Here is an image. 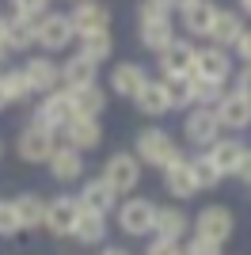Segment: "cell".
<instances>
[{
    "label": "cell",
    "mask_w": 251,
    "mask_h": 255,
    "mask_svg": "<svg viewBox=\"0 0 251 255\" xmlns=\"http://www.w3.org/2000/svg\"><path fill=\"white\" fill-rule=\"evenodd\" d=\"M183 152L175 149V141L167 137L164 129H141L137 137V160L141 164H152V168H171Z\"/></svg>",
    "instance_id": "obj_1"
},
{
    "label": "cell",
    "mask_w": 251,
    "mask_h": 255,
    "mask_svg": "<svg viewBox=\"0 0 251 255\" xmlns=\"http://www.w3.org/2000/svg\"><path fill=\"white\" fill-rule=\"evenodd\" d=\"M118 225H122V233L129 236H145L156 229V206L148 202V198H129V202L118 210Z\"/></svg>",
    "instance_id": "obj_2"
},
{
    "label": "cell",
    "mask_w": 251,
    "mask_h": 255,
    "mask_svg": "<svg viewBox=\"0 0 251 255\" xmlns=\"http://www.w3.org/2000/svg\"><path fill=\"white\" fill-rule=\"evenodd\" d=\"M103 179L111 183V191H115V194L133 191L137 183H141V160H137V156H129V152H115V156L107 160Z\"/></svg>",
    "instance_id": "obj_3"
},
{
    "label": "cell",
    "mask_w": 251,
    "mask_h": 255,
    "mask_svg": "<svg viewBox=\"0 0 251 255\" xmlns=\"http://www.w3.org/2000/svg\"><path fill=\"white\" fill-rule=\"evenodd\" d=\"M194 229H198V236H202V240L225 244V240L232 236V229H236V221H232V210H225V206H206V210L198 213Z\"/></svg>",
    "instance_id": "obj_4"
},
{
    "label": "cell",
    "mask_w": 251,
    "mask_h": 255,
    "mask_svg": "<svg viewBox=\"0 0 251 255\" xmlns=\"http://www.w3.org/2000/svg\"><path fill=\"white\" fill-rule=\"evenodd\" d=\"M19 156L27 164H38V160L53 156V129L42 126V122H31V126L19 133Z\"/></svg>",
    "instance_id": "obj_5"
},
{
    "label": "cell",
    "mask_w": 251,
    "mask_h": 255,
    "mask_svg": "<svg viewBox=\"0 0 251 255\" xmlns=\"http://www.w3.org/2000/svg\"><path fill=\"white\" fill-rule=\"evenodd\" d=\"M69 118H73V92L69 88L65 92H46L34 122H42V126H50V129H61V126H69Z\"/></svg>",
    "instance_id": "obj_6"
},
{
    "label": "cell",
    "mask_w": 251,
    "mask_h": 255,
    "mask_svg": "<svg viewBox=\"0 0 251 255\" xmlns=\"http://www.w3.org/2000/svg\"><path fill=\"white\" fill-rule=\"evenodd\" d=\"M213 115L225 129H248L251 126V99L232 92V96H221V103L213 107Z\"/></svg>",
    "instance_id": "obj_7"
},
{
    "label": "cell",
    "mask_w": 251,
    "mask_h": 255,
    "mask_svg": "<svg viewBox=\"0 0 251 255\" xmlns=\"http://www.w3.org/2000/svg\"><path fill=\"white\" fill-rule=\"evenodd\" d=\"M73 34L76 31H73V23H69V15H42V19L34 23V38H38V46H46V50H65Z\"/></svg>",
    "instance_id": "obj_8"
},
{
    "label": "cell",
    "mask_w": 251,
    "mask_h": 255,
    "mask_svg": "<svg viewBox=\"0 0 251 255\" xmlns=\"http://www.w3.org/2000/svg\"><path fill=\"white\" fill-rule=\"evenodd\" d=\"M76 34H92V31H107L111 27V8L95 4V0H76L73 15H69Z\"/></svg>",
    "instance_id": "obj_9"
},
{
    "label": "cell",
    "mask_w": 251,
    "mask_h": 255,
    "mask_svg": "<svg viewBox=\"0 0 251 255\" xmlns=\"http://www.w3.org/2000/svg\"><path fill=\"white\" fill-rule=\"evenodd\" d=\"M183 129H187L190 145H213L221 122H217V115H213V107H194L187 115V122H183Z\"/></svg>",
    "instance_id": "obj_10"
},
{
    "label": "cell",
    "mask_w": 251,
    "mask_h": 255,
    "mask_svg": "<svg viewBox=\"0 0 251 255\" xmlns=\"http://www.w3.org/2000/svg\"><path fill=\"white\" fill-rule=\"evenodd\" d=\"M194 61H198V50L190 42H183V38H175V42L160 53L164 76H194Z\"/></svg>",
    "instance_id": "obj_11"
},
{
    "label": "cell",
    "mask_w": 251,
    "mask_h": 255,
    "mask_svg": "<svg viewBox=\"0 0 251 255\" xmlns=\"http://www.w3.org/2000/svg\"><path fill=\"white\" fill-rule=\"evenodd\" d=\"M80 202H73V198H53V202H46V229H50L53 236H69L73 233V225L80 221Z\"/></svg>",
    "instance_id": "obj_12"
},
{
    "label": "cell",
    "mask_w": 251,
    "mask_h": 255,
    "mask_svg": "<svg viewBox=\"0 0 251 255\" xmlns=\"http://www.w3.org/2000/svg\"><path fill=\"white\" fill-rule=\"evenodd\" d=\"M145 84H148L145 65H137V61H122V65H115V73H111V88H115L122 99H137V92Z\"/></svg>",
    "instance_id": "obj_13"
},
{
    "label": "cell",
    "mask_w": 251,
    "mask_h": 255,
    "mask_svg": "<svg viewBox=\"0 0 251 255\" xmlns=\"http://www.w3.org/2000/svg\"><path fill=\"white\" fill-rule=\"evenodd\" d=\"M23 73H27V80H31L34 92H57V84H61V65L50 61V57H31V61L23 65Z\"/></svg>",
    "instance_id": "obj_14"
},
{
    "label": "cell",
    "mask_w": 251,
    "mask_h": 255,
    "mask_svg": "<svg viewBox=\"0 0 251 255\" xmlns=\"http://www.w3.org/2000/svg\"><path fill=\"white\" fill-rule=\"evenodd\" d=\"M229 53L221 50V46H209V50H198V61H194V76H206V80H217V84H225L229 80Z\"/></svg>",
    "instance_id": "obj_15"
},
{
    "label": "cell",
    "mask_w": 251,
    "mask_h": 255,
    "mask_svg": "<svg viewBox=\"0 0 251 255\" xmlns=\"http://www.w3.org/2000/svg\"><path fill=\"white\" fill-rule=\"evenodd\" d=\"M217 4L213 0H194V4H187L183 8V27H187V34H198V38H209V27H213V19H217Z\"/></svg>",
    "instance_id": "obj_16"
},
{
    "label": "cell",
    "mask_w": 251,
    "mask_h": 255,
    "mask_svg": "<svg viewBox=\"0 0 251 255\" xmlns=\"http://www.w3.org/2000/svg\"><path fill=\"white\" fill-rule=\"evenodd\" d=\"M118 194L111 191V183L107 179H92V183H84V191H80V210L84 213H111V206H115Z\"/></svg>",
    "instance_id": "obj_17"
},
{
    "label": "cell",
    "mask_w": 251,
    "mask_h": 255,
    "mask_svg": "<svg viewBox=\"0 0 251 255\" xmlns=\"http://www.w3.org/2000/svg\"><path fill=\"white\" fill-rule=\"evenodd\" d=\"M65 129H69V145H73L76 152L95 149V145L103 141V129H99V122H95V118H80V115H73Z\"/></svg>",
    "instance_id": "obj_18"
},
{
    "label": "cell",
    "mask_w": 251,
    "mask_h": 255,
    "mask_svg": "<svg viewBox=\"0 0 251 255\" xmlns=\"http://www.w3.org/2000/svg\"><path fill=\"white\" fill-rule=\"evenodd\" d=\"M95 69H99V65H95L92 57L76 53V57H69V61L61 65V80L69 84V92H76V88H88V84H95Z\"/></svg>",
    "instance_id": "obj_19"
},
{
    "label": "cell",
    "mask_w": 251,
    "mask_h": 255,
    "mask_svg": "<svg viewBox=\"0 0 251 255\" xmlns=\"http://www.w3.org/2000/svg\"><path fill=\"white\" fill-rule=\"evenodd\" d=\"M50 171H53V179H57V183H73V179H80V171H84L80 152H76L73 145H69V149H53Z\"/></svg>",
    "instance_id": "obj_20"
},
{
    "label": "cell",
    "mask_w": 251,
    "mask_h": 255,
    "mask_svg": "<svg viewBox=\"0 0 251 255\" xmlns=\"http://www.w3.org/2000/svg\"><path fill=\"white\" fill-rule=\"evenodd\" d=\"M244 34V19L236 15V11H217V19H213V27H209V38H213V46H236V38Z\"/></svg>",
    "instance_id": "obj_21"
},
{
    "label": "cell",
    "mask_w": 251,
    "mask_h": 255,
    "mask_svg": "<svg viewBox=\"0 0 251 255\" xmlns=\"http://www.w3.org/2000/svg\"><path fill=\"white\" fill-rule=\"evenodd\" d=\"M244 145L240 141H213V152H209V160L217 164V171L221 175H236L240 171V164H244Z\"/></svg>",
    "instance_id": "obj_22"
},
{
    "label": "cell",
    "mask_w": 251,
    "mask_h": 255,
    "mask_svg": "<svg viewBox=\"0 0 251 255\" xmlns=\"http://www.w3.org/2000/svg\"><path fill=\"white\" fill-rule=\"evenodd\" d=\"M167 171V191L175 194V198H190V194H198V183H194V171H190V160L179 156Z\"/></svg>",
    "instance_id": "obj_23"
},
{
    "label": "cell",
    "mask_w": 251,
    "mask_h": 255,
    "mask_svg": "<svg viewBox=\"0 0 251 255\" xmlns=\"http://www.w3.org/2000/svg\"><path fill=\"white\" fill-rule=\"evenodd\" d=\"M171 42H175V27H171V19L141 23V46H145V50H152V53H164Z\"/></svg>",
    "instance_id": "obj_24"
},
{
    "label": "cell",
    "mask_w": 251,
    "mask_h": 255,
    "mask_svg": "<svg viewBox=\"0 0 251 255\" xmlns=\"http://www.w3.org/2000/svg\"><path fill=\"white\" fill-rule=\"evenodd\" d=\"M103 107H107L103 88L88 84V88H76V92H73V115H80V118H99V115H103Z\"/></svg>",
    "instance_id": "obj_25"
},
{
    "label": "cell",
    "mask_w": 251,
    "mask_h": 255,
    "mask_svg": "<svg viewBox=\"0 0 251 255\" xmlns=\"http://www.w3.org/2000/svg\"><path fill=\"white\" fill-rule=\"evenodd\" d=\"M11 206H15L19 229H38V225H46V202H42L38 194H19Z\"/></svg>",
    "instance_id": "obj_26"
},
{
    "label": "cell",
    "mask_w": 251,
    "mask_h": 255,
    "mask_svg": "<svg viewBox=\"0 0 251 255\" xmlns=\"http://www.w3.org/2000/svg\"><path fill=\"white\" fill-rule=\"evenodd\" d=\"M137 111H141V115H164V111H171L164 80H148V84L137 92Z\"/></svg>",
    "instance_id": "obj_27"
},
{
    "label": "cell",
    "mask_w": 251,
    "mask_h": 255,
    "mask_svg": "<svg viewBox=\"0 0 251 255\" xmlns=\"http://www.w3.org/2000/svg\"><path fill=\"white\" fill-rule=\"evenodd\" d=\"M152 233H160V240H179V236L187 233V217H183V210H175V206L156 210V229H152Z\"/></svg>",
    "instance_id": "obj_28"
},
{
    "label": "cell",
    "mask_w": 251,
    "mask_h": 255,
    "mask_svg": "<svg viewBox=\"0 0 251 255\" xmlns=\"http://www.w3.org/2000/svg\"><path fill=\"white\" fill-rule=\"evenodd\" d=\"M80 53L92 57L95 65L107 61L115 53V42H111V31H92V34H80Z\"/></svg>",
    "instance_id": "obj_29"
},
{
    "label": "cell",
    "mask_w": 251,
    "mask_h": 255,
    "mask_svg": "<svg viewBox=\"0 0 251 255\" xmlns=\"http://www.w3.org/2000/svg\"><path fill=\"white\" fill-rule=\"evenodd\" d=\"M73 236L80 240V244H99L107 236V221L99 217V213H80V221L73 225Z\"/></svg>",
    "instance_id": "obj_30"
},
{
    "label": "cell",
    "mask_w": 251,
    "mask_h": 255,
    "mask_svg": "<svg viewBox=\"0 0 251 255\" xmlns=\"http://www.w3.org/2000/svg\"><path fill=\"white\" fill-rule=\"evenodd\" d=\"M225 84H217V80H206V76H190V99L198 107H209V103H221V92Z\"/></svg>",
    "instance_id": "obj_31"
},
{
    "label": "cell",
    "mask_w": 251,
    "mask_h": 255,
    "mask_svg": "<svg viewBox=\"0 0 251 255\" xmlns=\"http://www.w3.org/2000/svg\"><path fill=\"white\" fill-rule=\"evenodd\" d=\"M34 42L38 38H34L31 19H8V50H31Z\"/></svg>",
    "instance_id": "obj_32"
},
{
    "label": "cell",
    "mask_w": 251,
    "mask_h": 255,
    "mask_svg": "<svg viewBox=\"0 0 251 255\" xmlns=\"http://www.w3.org/2000/svg\"><path fill=\"white\" fill-rule=\"evenodd\" d=\"M0 80H4L8 103H23L27 96H34V88H31V80H27V73H23V69H11V73H4Z\"/></svg>",
    "instance_id": "obj_33"
},
{
    "label": "cell",
    "mask_w": 251,
    "mask_h": 255,
    "mask_svg": "<svg viewBox=\"0 0 251 255\" xmlns=\"http://www.w3.org/2000/svg\"><path fill=\"white\" fill-rule=\"evenodd\" d=\"M190 171H194L198 191H209V187H217V183H221V171H217V164H213L209 156H194V160H190Z\"/></svg>",
    "instance_id": "obj_34"
},
{
    "label": "cell",
    "mask_w": 251,
    "mask_h": 255,
    "mask_svg": "<svg viewBox=\"0 0 251 255\" xmlns=\"http://www.w3.org/2000/svg\"><path fill=\"white\" fill-rule=\"evenodd\" d=\"M164 92L171 107H190V76H164Z\"/></svg>",
    "instance_id": "obj_35"
},
{
    "label": "cell",
    "mask_w": 251,
    "mask_h": 255,
    "mask_svg": "<svg viewBox=\"0 0 251 255\" xmlns=\"http://www.w3.org/2000/svg\"><path fill=\"white\" fill-rule=\"evenodd\" d=\"M46 4H50V0H11L15 19H31V23H38L42 15H46Z\"/></svg>",
    "instance_id": "obj_36"
},
{
    "label": "cell",
    "mask_w": 251,
    "mask_h": 255,
    "mask_svg": "<svg viewBox=\"0 0 251 255\" xmlns=\"http://www.w3.org/2000/svg\"><path fill=\"white\" fill-rule=\"evenodd\" d=\"M156 19H171V8L164 0H145L141 4V23H156Z\"/></svg>",
    "instance_id": "obj_37"
},
{
    "label": "cell",
    "mask_w": 251,
    "mask_h": 255,
    "mask_svg": "<svg viewBox=\"0 0 251 255\" xmlns=\"http://www.w3.org/2000/svg\"><path fill=\"white\" fill-rule=\"evenodd\" d=\"M19 233V217H15V206L0 202V236H15Z\"/></svg>",
    "instance_id": "obj_38"
},
{
    "label": "cell",
    "mask_w": 251,
    "mask_h": 255,
    "mask_svg": "<svg viewBox=\"0 0 251 255\" xmlns=\"http://www.w3.org/2000/svg\"><path fill=\"white\" fill-rule=\"evenodd\" d=\"M183 255H221V244H213V240H202V236H194L190 240V248Z\"/></svg>",
    "instance_id": "obj_39"
},
{
    "label": "cell",
    "mask_w": 251,
    "mask_h": 255,
    "mask_svg": "<svg viewBox=\"0 0 251 255\" xmlns=\"http://www.w3.org/2000/svg\"><path fill=\"white\" fill-rule=\"evenodd\" d=\"M148 255H183V248H179V240H152L148 244Z\"/></svg>",
    "instance_id": "obj_40"
},
{
    "label": "cell",
    "mask_w": 251,
    "mask_h": 255,
    "mask_svg": "<svg viewBox=\"0 0 251 255\" xmlns=\"http://www.w3.org/2000/svg\"><path fill=\"white\" fill-rule=\"evenodd\" d=\"M236 53H240L244 61H248V65H251V31H244V34H240V38H236Z\"/></svg>",
    "instance_id": "obj_41"
},
{
    "label": "cell",
    "mask_w": 251,
    "mask_h": 255,
    "mask_svg": "<svg viewBox=\"0 0 251 255\" xmlns=\"http://www.w3.org/2000/svg\"><path fill=\"white\" fill-rule=\"evenodd\" d=\"M236 92L251 99V65H248V69H244V73H240V88H236Z\"/></svg>",
    "instance_id": "obj_42"
},
{
    "label": "cell",
    "mask_w": 251,
    "mask_h": 255,
    "mask_svg": "<svg viewBox=\"0 0 251 255\" xmlns=\"http://www.w3.org/2000/svg\"><path fill=\"white\" fill-rule=\"evenodd\" d=\"M244 183H251V152H244V164H240V171H236Z\"/></svg>",
    "instance_id": "obj_43"
},
{
    "label": "cell",
    "mask_w": 251,
    "mask_h": 255,
    "mask_svg": "<svg viewBox=\"0 0 251 255\" xmlns=\"http://www.w3.org/2000/svg\"><path fill=\"white\" fill-rule=\"evenodd\" d=\"M0 50H8V19L0 15Z\"/></svg>",
    "instance_id": "obj_44"
},
{
    "label": "cell",
    "mask_w": 251,
    "mask_h": 255,
    "mask_svg": "<svg viewBox=\"0 0 251 255\" xmlns=\"http://www.w3.org/2000/svg\"><path fill=\"white\" fill-rule=\"evenodd\" d=\"M164 4H167V8H179V11H183L187 4H194V0H164Z\"/></svg>",
    "instance_id": "obj_45"
},
{
    "label": "cell",
    "mask_w": 251,
    "mask_h": 255,
    "mask_svg": "<svg viewBox=\"0 0 251 255\" xmlns=\"http://www.w3.org/2000/svg\"><path fill=\"white\" fill-rule=\"evenodd\" d=\"M8 107V92H4V80H0V111Z\"/></svg>",
    "instance_id": "obj_46"
},
{
    "label": "cell",
    "mask_w": 251,
    "mask_h": 255,
    "mask_svg": "<svg viewBox=\"0 0 251 255\" xmlns=\"http://www.w3.org/2000/svg\"><path fill=\"white\" fill-rule=\"evenodd\" d=\"M99 255H129V252H122V248H107V252H99Z\"/></svg>",
    "instance_id": "obj_47"
},
{
    "label": "cell",
    "mask_w": 251,
    "mask_h": 255,
    "mask_svg": "<svg viewBox=\"0 0 251 255\" xmlns=\"http://www.w3.org/2000/svg\"><path fill=\"white\" fill-rule=\"evenodd\" d=\"M240 11H244V15H251V0H240Z\"/></svg>",
    "instance_id": "obj_48"
},
{
    "label": "cell",
    "mask_w": 251,
    "mask_h": 255,
    "mask_svg": "<svg viewBox=\"0 0 251 255\" xmlns=\"http://www.w3.org/2000/svg\"><path fill=\"white\" fill-rule=\"evenodd\" d=\"M0 65H4V50H0Z\"/></svg>",
    "instance_id": "obj_49"
},
{
    "label": "cell",
    "mask_w": 251,
    "mask_h": 255,
    "mask_svg": "<svg viewBox=\"0 0 251 255\" xmlns=\"http://www.w3.org/2000/svg\"><path fill=\"white\" fill-rule=\"evenodd\" d=\"M0 152H4V145H0Z\"/></svg>",
    "instance_id": "obj_50"
}]
</instances>
